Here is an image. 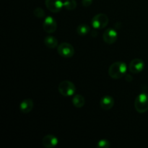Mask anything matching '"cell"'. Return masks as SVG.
Instances as JSON below:
<instances>
[{"instance_id":"obj_12","label":"cell","mask_w":148,"mask_h":148,"mask_svg":"<svg viewBox=\"0 0 148 148\" xmlns=\"http://www.w3.org/2000/svg\"><path fill=\"white\" fill-rule=\"evenodd\" d=\"M34 103L30 98L23 100L20 105V110L23 114H28L33 110Z\"/></svg>"},{"instance_id":"obj_7","label":"cell","mask_w":148,"mask_h":148,"mask_svg":"<svg viewBox=\"0 0 148 148\" xmlns=\"http://www.w3.org/2000/svg\"><path fill=\"white\" fill-rule=\"evenodd\" d=\"M45 4L48 10L53 13L59 12L64 7L62 0H45Z\"/></svg>"},{"instance_id":"obj_2","label":"cell","mask_w":148,"mask_h":148,"mask_svg":"<svg viewBox=\"0 0 148 148\" xmlns=\"http://www.w3.org/2000/svg\"><path fill=\"white\" fill-rule=\"evenodd\" d=\"M134 107L136 111L140 114L148 111V95L147 93L143 92L137 95L134 101Z\"/></svg>"},{"instance_id":"obj_9","label":"cell","mask_w":148,"mask_h":148,"mask_svg":"<svg viewBox=\"0 0 148 148\" xmlns=\"http://www.w3.org/2000/svg\"><path fill=\"white\" fill-rule=\"evenodd\" d=\"M130 71L133 74L140 73L145 67V63L142 59H134L130 62Z\"/></svg>"},{"instance_id":"obj_20","label":"cell","mask_w":148,"mask_h":148,"mask_svg":"<svg viewBox=\"0 0 148 148\" xmlns=\"http://www.w3.org/2000/svg\"><path fill=\"white\" fill-rule=\"evenodd\" d=\"M126 78H127V79H127V81H129V82H131L132 79V77L130 75H127V77H126Z\"/></svg>"},{"instance_id":"obj_3","label":"cell","mask_w":148,"mask_h":148,"mask_svg":"<svg viewBox=\"0 0 148 148\" xmlns=\"http://www.w3.org/2000/svg\"><path fill=\"white\" fill-rule=\"evenodd\" d=\"M59 92L61 95L65 97L72 96L76 92V87L69 80H64L59 83L58 87Z\"/></svg>"},{"instance_id":"obj_17","label":"cell","mask_w":148,"mask_h":148,"mask_svg":"<svg viewBox=\"0 0 148 148\" xmlns=\"http://www.w3.org/2000/svg\"><path fill=\"white\" fill-rule=\"evenodd\" d=\"M111 147V143L108 140L106 139L99 140L97 143V147L98 148H109Z\"/></svg>"},{"instance_id":"obj_14","label":"cell","mask_w":148,"mask_h":148,"mask_svg":"<svg viewBox=\"0 0 148 148\" xmlns=\"http://www.w3.org/2000/svg\"><path fill=\"white\" fill-rule=\"evenodd\" d=\"M72 103H73L74 106H75L76 108H82L85 103V98L81 95H75L72 98Z\"/></svg>"},{"instance_id":"obj_4","label":"cell","mask_w":148,"mask_h":148,"mask_svg":"<svg viewBox=\"0 0 148 148\" xmlns=\"http://www.w3.org/2000/svg\"><path fill=\"white\" fill-rule=\"evenodd\" d=\"M57 52L62 57L71 58L75 54V49L70 43H62L58 46Z\"/></svg>"},{"instance_id":"obj_13","label":"cell","mask_w":148,"mask_h":148,"mask_svg":"<svg viewBox=\"0 0 148 148\" xmlns=\"http://www.w3.org/2000/svg\"><path fill=\"white\" fill-rule=\"evenodd\" d=\"M44 44L49 49H55L58 46V40L53 36H47L44 39Z\"/></svg>"},{"instance_id":"obj_15","label":"cell","mask_w":148,"mask_h":148,"mask_svg":"<svg viewBox=\"0 0 148 148\" xmlns=\"http://www.w3.org/2000/svg\"><path fill=\"white\" fill-rule=\"evenodd\" d=\"M90 28L88 25L82 24L78 25L77 27V33L79 35V36H85L88 33H90Z\"/></svg>"},{"instance_id":"obj_16","label":"cell","mask_w":148,"mask_h":148,"mask_svg":"<svg viewBox=\"0 0 148 148\" xmlns=\"http://www.w3.org/2000/svg\"><path fill=\"white\" fill-rule=\"evenodd\" d=\"M64 7L67 10H74L77 7V1L75 0H65Z\"/></svg>"},{"instance_id":"obj_10","label":"cell","mask_w":148,"mask_h":148,"mask_svg":"<svg viewBox=\"0 0 148 148\" xmlns=\"http://www.w3.org/2000/svg\"><path fill=\"white\" fill-rule=\"evenodd\" d=\"M59 143L57 137L52 134H48L43 137L42 140V144L43 147L46 148H53L56 147Z\"/></svg>"},{"instance_id":"obj_8","label":"cell","mask_w":148,"mask_h":148,"mask_svg":"<svg viewBox=\"0 0 148 148\" xmlns=\"http://www.w3.org/2000/svg\"><path fill=\"white\" fill-rule=\"evenodd\" d=\"M43 30L48 33H53L57 29V23L53 17H46L43 24Z\"/></svg>"},{"instance_id":"obj_1","label":"cell","mask_w":148,"mask_h":148,"mask_svg":"<svg viewBox=\"0 0 148 148\" xmlns=\"http://www.w3.org/2000/svg\"><path fill=\"white\" fill-rule=\"evenodd\" d=\"M127 66L124 62H116L110 66L108 69V75L113 79H121L126 75Z\"/></svg>"},{"instance_id":"obj_19","label":"cell","mask_w":148,"mask_h":148,"mask_svg":"<svg viewBox=\"0 0 148 148\" xmlns=\"http://www.w3.org/2000/svg\"><path fill=\"white\" fill-rule=\"evenodd\" d=\"M92 0H82V5L85 7H90L92 4Z\"/></svg>"},{"instance_id":"obj_18","label":"cell","mask_w":148,"mask_h":148,"mask_svg":"<svg viewBox=\"0 0 148 148\" xmlns=\"http://www.w3.org/2000/svg\"><path fill=\"white\" fill-rule=\"evenodd\" d=\"M33 14H34V15L36 16V17L42 18V17H43L45 16V12L44 10L42 8H40V7H37V8L35 9L34 11H33Z\"/></svg>"},{"instance_id":"obj_5","label":"cell","mask_w":148,"mask_h":148,"mask_svg":"<svg viewBox=\"0 0 148 148\" xmlns=\"http://www.w3.org/2000/svg\"><path fill=\"white\" fill-rule=\"evenodd\" d=\"M108 24V17L105 14H98L92 19V25L95 29H102Z\"/></svg>"},{"instance_id":"obj_11","label":"cell","mask_w":148,"mask_h":148,"mask_svg":"<svg viewBox=\"0 0 148 148\" xmlns=\"http://www.w3.org/2000/svg\"><path fill=\"white\" fill-rule=\"evenodd\" d=\"M114 105V100L110 95H105L103 97L100 101V106L103 110L108 111L111 109Z\"/></svg>"},{"instance_id":"obj_6","label":"cell","mask_w":148,"mask_h":148,"mask_svg":"<svg viewBox=\"0 0 148 148\" xmlns=\"http://www.w3.org/2000/svg\"><path fill=\"white\" fill-rule=\"evenodd\" d=\"M118 38V33L114 28H108L103 34V39L107 44H113Z\"/></svg>"}]
</instances>
